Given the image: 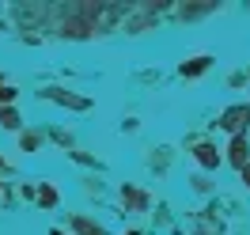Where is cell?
<instances>
[{"label": "cell", "instance_id": "6da1fadb", "mask_svg": "<svg viewBox=\"0 0 250 235\" xmlns=\"http://www.w3.org/2000/svg\"><path fill=\"white\" fill-rule=\"evenodd\" d=\"M247 118H250V107H235V110H228V114H224V126L239 133V129L247 126Z\"/></svg>", "mask_w": 250, "mask_h": 235}, {"label": "cell", "instance_id": "7a4b0ae2", "mask_svg": "<svg viewBox=\"0 0 250 235\" xmlns=\"http://www.w3.org/2000/svg\"><path fill=\"white\" fill-rule=\"evenodd\" d=\"M231 163L247 167V137H243V133H239V137H235V144H231Z\"/></svg>", "mask_w": 250, "mask_h": 235}, {"label": "cell", "instance_id": "3957f363", "mask_svg": "<svg viewBox=\"0 0 250 235\" xmlns=\"http://www.w3.org/2000/svg\"><path fill=\"white\" fill-rule=\"evenodd\" d=\"M193 156H197V163H205V167H216V163H220L216 148H208V144H201V148H197Z\"/></svg>", "mask_w": 250, "mask_h": 235}, {"label": "cell", "instance_id": "277c9868", "mask_svg": "<svg viewBox=\"0 0 250 235\" xmlns=\"http://www.w3.org/2000/svg\"><path fill=\"white\" fill-rule=\"evenodd\" d=\"M201 68H208V57H197V64H182V72H186V76H197Z\"/></svg>", "mask_w": 250, "mask_h": 235}, {"label": "cell", "instance_id": "5b68a950", "mask_svg": "<svg viewBox=\"0 0 250 235\" xmlns=\"http://www.w3.org/2000/svg\"><path fill=\"white\" fill-rule=\"evenodd\" d=\"M76 232H83V235H103L95 224H87V220H76Z\"/></svg>", "mask_w": 250, "mask_h": 235}, {"label": "cell", "instance_id": "8992f818", "mask_svg": "<svg viewBox=\"0 0 250 235\" xmlns=\"http://www.w3.org/2000/svg\"><path fill=\"white\" fill-rule=\"evenodd\" d=\"M0 122H4V126H19V118H16V110H0Z\"/></svg>", "mask_w": 250, "mask_h": 235}, {"label": "cell", "instance_id": "52a82bcc", "mask_svg": "<svg viewBox=\"0 0 250 235\" xmlns=\"http://www.w3.org/2000/svg\"><path fill=\"white\" fill-rule=\"evenodd\" d=\"M12 95H16L12 87H4V84H0V99H12Z\"/></svg>", "mask_w": 250, "mask_h": 235}, {"label": "cell", "instance_id": "ba28073f", "mask_svg": "<svg viewBox=\"0 0 250 235\" xmlns=\"http://www.w3.org/2000/svg\"><path fill=\"white\" fill-rule=\"evenodd\" d=\"M53 235H64V232H53Z\"/></svg>", "mask_w": 250, "mask_h": 235}, {"label": "cell", "instance_id": "9c48e42d", "mask_svg": "<svg viewBox=\"0 0 250 235\" xmlns=\"http://www.w3.org/2000/svg\"><path fill=\"white\" fill-rule=\"evenodd\" d=\"M129 235H137V232H129Z\"/></svg>", "mask_w": 250, "mask_h": 235}]
</instances>
